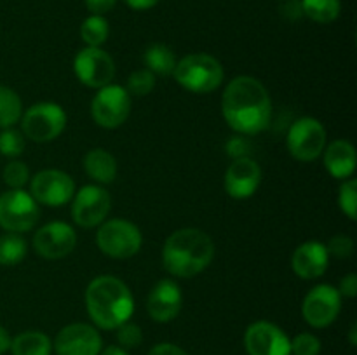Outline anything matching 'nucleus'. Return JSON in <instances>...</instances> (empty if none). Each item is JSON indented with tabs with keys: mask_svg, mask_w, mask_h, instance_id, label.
I'll list each match as a JSON object with an SVG mask.
<instances>
[{
	"mask_svg": "<svg viewBox=\"0 0 357 355\" xmlns=\"http://www.w3.org/2000/svg\"><path fill=\"white\" fill-rule=\"evenodd\" d=\"M222 111L227 124L236 132L258 134L271 124V94L258 79L239 75L223 90Z\"/></svg>",
	"mask_w": 357,
	"mask_h": 355,
	"instance_id": "f257e3e1",
	"label": "nucleus"
},
{
	"mask_svg": "<svg viewBox=\"0 0 357 355\" xmlns=\"http://www.w3.org/2000/svg\"><path fill=\"white\" fill-rule=\"evenodd\" d=\"M86 308L94 326L115 331L135 312V299L128 285L112 275L93 278L86 289Z\"/></svg>",
	"mask_w": 357,
	"mask_h": 355,
	"instance_id": "f03ea898",
	"label": "nucleus"
},
{
	"mask_svg": "<svg viewBox=\"0 0 357 355\" xmlns=\"http://www.w3.org/2000/svg\"><path fill=\"white\" fill-rule=\"evenodd\" d=\"M215 258L211 237L199 228H181L167 237L162 247V265L167 274L190 278L209 267Z\"/></svg>",
	"mask_w": 357,
	"mask_h": 355,
	"instance_id": "7ed1b4c3",
	"label": "nucleus"
},
{
	"mask_svg": "<svg viewBox=\"0 0 357 355\" xmlns=\"http://www.w3.org/2000/svg\"><path fill=\"white\" fill-rule=\"evenodd\" d=\"M174 79L187 90L195 94H208L218 89L223 82L222 63L206 52H194L176 63Z\"/></svg>",
	"mask_w": 357,
	"mask_h": 355,
	"instance_id": "20e7f679",
	"label": "nucleus"
},
{
	"mask_svg": "<svg viewBox=\"0 0 357 355\" xmlns=\"http://www.w3.org/2000/svg\"><path fill=\"white\" fill-rule=\"evenodd\" d=\"M98 247L107 256L128 260L142 249L143 237L138 226L128 219H108L100 225L96 233Z\"/></svg>",
	"mask_w": 357,
	"mask_h": 355,
	"instance_id": "39448f33",
	"label": "nucleus"
},
{
	"mask_svg": "<svg viewBox=\"0 0 357 355\" xmlns=\"http://www.w3.org/2000/svg\"><path fill=\"white\" fill-rule=\"evenodd\" d=\"M40 218L37 200L23 188H10L0 195V226L6 232H30Z\"/></svg>",
	"mask_w": 357,
	"mask_h": 355,
	"instance_id": "423d86ee",
	"label": "nucleus"
},
{
	"mask_svg": "<svg viewBox=\"0 0 357 355\" xmlns=\"http://www.w3.org/2000/svg\"><path fill=\"white\" fill-rule=\"evenodd\" d=\"M66 127V113L59 104L37 103L21 115V129L28 139L47 143L58 138Z\"/></svg>",
	"mask_w": 357,
	"mask_h": 355,
	"instance_id": "0eeeda50",
	"label": "nucleus"
},
{
	"mask_svg": "<svg viewBox=\"0 0 357 355\" xmlns=\"http://www.w3.org/2000/svg\"><path fill=\"white\" fill-rule=\"evenodd\" d=\"M129 113H131V96L126 87L108 84L98 89L91 103V115L100 127H119L128 120Z\"/></svg>",
	"mask_w": 357,
	"mask_h": 355,
	"instance_id": "6e6552de",
	"label": "nucleus"
},
{
	"mask_svg": "<svg viewBox=\"0 0 357 355\" xmlns=\"http://www.w3.org/2000/svg\"><path fill=\"white\" fill-rule=\"evenodd\" d=\"M288 150L300 162H312L326 148V129L317 118L302 117L288 131Z\"/></svg>",
	"mask_w": 357,
	"mask_h": 355,
	"instance_id": "1a4fd4ad",
	"label": "nucleus"
},
{
	"mask_svg": "<svg viewBox=\"0 0 357 355\" xmlns=\"http://www.w3.org/2000/svg\"><path fill=\"white\" fill-rule=\"evenodd\" d=\"M30 195L37 204L59 207L68 204L75 195V181L59 169H44L30 181Z\"/></svg>",
	"mask_w": 357,
	"mask_h": 355,
	"instance_id": "9d476101",
	"label": "nucleus"
},
{
	"mask_svg": "<svg viewBox=\"0 0 357 355\" xmlns=\"http://www.w3.org/2000/svg\"><path fill=\"white\" fill-rule=\"evenodd\" d=\"M112 207V197L100 184H86L72 198V218L82 228L101 225Z\"/></svg>",
	"mask_w": 357,
	"mask_h": 355,
	"instance_id": "9b49d317",
	"label": "nucleus"
},
{
	"mask_svg": "<svg viewBox=\"0 0 357 355\" xmlns=\"http://www.w3.org/2000/svg\"><path fill=\"white\" fill-rule=\"evenodd\" d=\"M342 308V294L330 284H319L309 291L302 303V315L316 329L331 326Z\"/></svg>",
	"mask_w": 357,
	"mask_h": 355,
	"instance_id": "f8f14e48",
	"label": "nucleus"
},
{
	"mask_svg": "<svg viewBox=\"0 0 357 355\" xmlns=\"http://www.w3.org/2000/svg\"><path fill=\"white\" fill-rule=\"evenodd\" d=\"M73 72L84 86L101 89L114 80L115 63L101 47H86L77 52L73 59Z\"/></svg>",
	"mask_w": 357,
	"mask_h": 355,
	"instance_id": "ddd939ff",
	"label": "nucleus"
},
{
	"mask_svg": "<svg viewBox=\"0 0 357 355\" xmlns=\"http://www.w3.org/2000/svg\"><path fill=\"white\" fill-rule=\"evenodd\" d=\"M52 350L56 355H100L103 350V340L91 324H68L56 334Z\"/></svg>",
	"mask_w": 357,
	"mask_h": 355,
	"instance_id": "4468645a",
	"label": "nucleus"
},
{
	"mask_svg": "<svg viewBox=\"0 0 357 355\" xmlns=\"http://www.w3.org/2000/svg\"><path fill=\"white\" fill-rule=\"evenodd\" d=\"M244 348L248 355H291L288 334L267 320H258L248 327Z\"/></svg>",
	"mask_w": 357,
	"mask_h": 355,
	"instance_id": "2eb2a0df",
	"label": "nucleus"
},
{
	"mask_svg": "<svg viewBox=\"0 0 357 355\" xmlns=\"http://www.w3.org/2000/svg\"><path fill=\"white\" fill-rule=\"evenodd\" d=\"M77 246V233L68 223L52 221L40 226L33 235V249L44 260H61Z\"/></svg>",
	"mask_w": 357,
	"mask_h": 355,
	"instance_id": "dca6fc26",
	"label": "nucleus"
},
{
	"mask_svg": "<svg viewBox=\"0 0 357 355\" xmlns=\"http://www.w3.org/2000/svg\"><path fill=\"white\" fill-rule=\"evenodd\" d=\"M183 305V294L180 285L171 278H162L157 282L146 298V312L155 322H171L180 313Z\"/></svg>",
	"mask_w": 357,
	"mask_h": 355,
	"instance_id": "f3484780",
	"label": "nucleus"
},
{
	"mask_svg": "<svg viewBox=\"0 0 357 355\" xmlns=\"http://www.w3.org/2000/svg\"><path fill=\"white\" fill-rule=\"evenodd\" d=\"M261 183V167L250 157H237L225 173V190L234 198H248Z\"/></svg>",
	"mask_w": 357,
	"mask_h": 355,
	"instance_id": "a211bd4d",
	"label": "nucleus"
},
{
	"mask_svg": "<svg viewBox=\"0 0 357 355\" xmlns=\"http://www.w3.org/2000/svg\"><path fill=\"white\" fill-rule=\"evenodd\" d=\"M328 265H330V254H328L326 246L317 240L302 244L293 253V271L305 281L321 277L328 270Z\"/></svg>",
	"mask_w": 357,
	"mask_h": 355,
	"instance_id": "6ab92c4d",
	"label": "nucleus"
},
{
	"mask_svg": "<svg viewBox=\"0 0 357 355\" xmlns=\"http://www.w3.org/2000/svg\"><path fill=\"white\" fill-rule=\"evenodd\" d=\"M324 167L337 180H349L356 171V148L347 139H337L324 148Z\"/></svg>",
	"mask_w": 357,
	"mask_h": 355,
	"instance_id": "aec40b11",
	"label": "nucleus"
},
{
	"mask_svg": "<svg viewBox=\"0 0 357 355\" xmlns=\"http://www.w3.org/2000/svg\"><path fill=\"white\" fill-rule=\"evenodd\" d=\"M84 169L91 180L100 184H108L117 178V160L107 150L94 148L84 157Z\"/></svg>",
	"mask_w": 357,
	"mask_h": 355,
	"instance_id": "412c9836",
	"label": "nucleus"
},
{
	"mask_svg": "<svg viewBox=\"0 0 357 355\" xmlns=\"http://www.w3.org/2000/svg\"><path fill=\"white\" fill-rule=\"evenodd\" d=\"M13 355H51L52 341L42 331H24L10 341Z\"/></svg>",
	"mask_w": 357,
	"mask_h": 355,
	"instance_id": "4be33fe9",
	"label": "nucleus"
},
{
	"mask_svg": "<svg viewBox=\"0 0 357 355\" xmlns=\"http://www.w3.org/2000/svg\"><path fill=\"white\" fill-rule=\"evenodd\" d=\"M143 63H145L146 70H150L153 75L167 77L173 75L178 61L169 45L152 44L150 47H146L145 54H143Z\"/></svg>",
	"mask_w": 357,
	"mask_h": 355,
	"instance_id": "5701e85b",
	"label": "nucleus"
},
{
	"mask_svg": "<svg viewBox=\"0 0 357 355\" xmlns=\"http://www.w3.org/2000/svg\"><path fill=\"white\" fill-rule=\"evenodd\" d=\"M28 253V244L20 233L7 232L0 235V265L13 267L21 263Z\"/></svg>",
	"mask_w": 357,
	"mask_h": 355,
	"instance_id": "b1692460",
	"label": "nucleus"
},
{
	"mask_svg": "<svg viewBox=\"0 0 357 355\" xmlns=\"http://www.w3.org/2000/svg\"><path fill=\"white\" fill-rule=\"evenodd\" d=\"M21 115H23V104L16 90L0 86V129L13 127L16 122L21 120Z\"/></svg>",
	"mask_w": 357,
	"mask_h": 355,
	"instance_id": "393cba45",
	"label": "nucleus"
},
{
	"mask_svg": "<svg viewBox=\"0 0 357 355\" xmlns=\"http://www.w3.org/2000/svg\"><path fill=\"white\" fill-rule=\"evenodd\" d=\"M108 33H110V26H108V21L103 16L91 14L80 24V37L86 42L87 47H100V45H103L107 42Z\"/></svg>",
	"mask_w": 357,
	"mask_h": 355,
	"instance_id": "a878e982",
	"label": "nucleus"
},
{
	"mask_svg": "<svg viewBox=\"0 0 357 355\" xmlns=\"http://www.w3.org/2000/svg\"><path fill=\"white\" fill-rule=\"evenodd\" d=\"M340 0H302V9L316 23H331L340 14Z\"/></svg>",
	"mask_w": 357,
	"mask_h": 355,
	"instance_id": "bb28decb",
	"label": "nucleus"
},
{
	"mask_svg": "<svg viewBox=\"0 0 357 355\" xmlns=\"http://www.w3.org/2000/svg\"><path fill=\"white\" fill-rule=\"evenodd\" d=\"M155 87V75H153L150 70L143 68V70H136L129 75L128 79V87L126 90L129 93V96H136V97H143L146 94H150Z\"/></svg>",
	"mask_w": 357,
	"mask_h": 355,
	"instance_id": "cd10ccee",
	"label": "nucleus"
},
{
	"mask_svg": "<svg viewBox=\"0 0 357 355\" xmlns=\"http://www.w3.org/2000/svg\"><path fill=\"white\" fill-rule=\"evenodd\" d=\"M24 152V134L17 129L6 127L0 132V153L3 157H20Z\"/></svg>",
	"mask_w": 357,
	"mask_h": 355,
	"instance_id": "c85d7f7f",
	"label": "nucleus"
},
{
	"mask_svg": "<svg viewBox=\"0 0 357 355\" xmlns=\"http://www.w3.org/2000/svg\"><path fill=\"white\" fill-rule=\"evenodd\" d=\"M338 205L349 216V219L357 218V181L354 178L344 180L338 191Z\"/></svg>",
	"mask_w": 357,
	"mask_h": 355,
	"instance_id": "c756f323",
	"label": "nucleus"
},
{
	"mask_svg": "<svg viewBox=\"0 0 357 355\" xmlns=\"http://www.w3.org/2000/svg\"><path fill=\"white\" fill-rule=\"evenodd\" d=\"M3 183L9 188H23L30 180V169L24 162L20 160H13L3 167Z\"/></svg>",
	"mask_w": 357,
	"mask_h": 355,
	"instance_id": "7c9ffc66",
	"label": "nucleus"
},
{
	"mask_svg": "<svg viewBox=\"0 0 357 355\" xmlns=\"http://www.w3.org/2000/svg\"><path fill=\"white\" fill-rule=\"evenodd\" d=\"M115 331H117L119 347L124 348V350H131V348H136L142 345L143 331L138 324L128 320V322H124L122 326H119Z\"/></svg>",
	"mask_w": 357,
	"mask_h": 355,
	"instance_id": "2f4dec72",
	"label": "nucleus"
},
{
	"mask_svg": "<svg viewBox=\"0 0 357 355\" xmlns=\"http://www.w3.org/2000/svg\"><path fill=\"white\" fill-rule=\"evenodd\" d=\"M293 355H319L321 354V341L319 338L310 333L296 334L293 340H289Z\"/></svg>",
	"mask_w": 357,
	"mask_h": 355,
	"instance_id": "473e14b6",
	"label": "nucleus"
},
{
	"mask_svg": "<svg viewBox=\"0 0 357 355\" xmlns=\"http://www.w3.org/2000/svg\"><path fill=\"white\" fill-rule=\"evenodd\" d=\"M326 251L335 258H349L354 253V242L347 235H335L326 244Z\"/></svg>",
	"mask_w": 357,
	"mask_h": 355,
	"instance_id": "72a5a7b5",
	"label": "nucleus"
},
{
	"mask_svg": "<svg viewBox=\"0 0 357 355\" xmlns=\"http://www.w3.org/2000/svg\"><path fill=\"white\" fill-rule=\"evenodd\" d=\"M86 2L87 10L91 14H96V16H103V14L110 13L115 7L117 0H84Z\"/></svg>",
	"mask_w": 357,
	"mask_h": 355,
	"instance_id": "f704fd0d",
	"label": "nucleus"
},
{
	"mask_svg": "<svg viewBox=\"0 0 357 355\" xmlns=\"http://www.w3.org/2000/svg\"><path fill=\"white\" fill-rule=\"evenodd\" d=\"M338 292L342 296H347V298H356L357 296V275L356 274H347L340 281L338 285Z\"/></svg>",
	"mask_w": 357,
	"mask_h": 355,
	"instance_id": "c9c22d12",
	"label": "nucleus"
},
{
	"mask_svg": "<svg viewBox=\"0 0 357 355\" xmlns=\"http://www.w3.org/2000/svg\"><path fill=\"white\" fill-rule=\"evenodd\" d=\"M149 355H190L183 350L181 347L173 343H159L149 352Z\"/></svg>",
	"mask_w": 357,
	"mask_h": 355,
	"instance_id": "e433bc0d",
	"label": "nucleus"
},
{
	"mask_svg": "<svg viewBox=\"0 0 357 355\" xmlns=\"http://www.w3.org/2000/svg\"><path fill=\"white\" fill-rule=\"evenodd\" d=\"M126 6L131 7L135 10H146V9H152L159 3V0H124Z\"/></svg>",
	"mask_w": 357,
	"mask_h": 355,
	"instance_id": "4c0bfd02",
	"label": "nucleus"
},
{
	"mask_svg": "<svg viewBox=\"0 0 357 355\" xmlns=\"http://www.w3.org/2000/svg\"><path fill=\"white\" fill-rule=\"evenodd\" d=\"M10 341H13V338H10L9 331L3 326H0V355H3L6 352L10 350Z\"/></svg>",
	"mask_w": 357,
	"mask_h": 355,
	"instance_id": "58836bf2",
	"label": "nucleus"
},
{
	"mask_svg": "<svg viewBox=\"0 0 357 355\" xmlns=\"http://www.w3.org/2000/svg\"><path fill=\"white\" fill-rule=\"evenodd\" d=\"M100 355H129V352L121 348L119 345H110V347H107L105 350H101Z\"/></svg>",
	"mask_w": 357,
	"mask_h": 355,
	"instance_id": "ea45409f",
	"label": "nucleus"
},
{
	"mask_svg": "<svg viewBox=\"0 0 357 355\" xmlns=\"http://www.w3.org/2000/svg\"><path fill=\"white\" fill-rule=\"evenodd\" d=\"M351 343L352 345L357 343V340H356V324H352V327H351Z\"/></svg>",
	"mask_w": 357,
	"mask_h": 355,
	"instance_id": "a19ab883",
	"label": "nucleus"
}]
</instances>
